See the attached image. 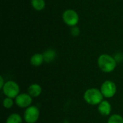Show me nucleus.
I'll use <instances>...</instances> for the list:
<instances>
[{"label": "nucleus", "mask_w": 123, "mask_h": 123, "mask_svg": "<svg viewBox=\"0 0 123 123\" xmlns=\"http://www.w3.org/2000/svg\"><path fill=\"white\" fill-rule=\"evenodd\" d=\"M99 68L105 73L112 72L117 66V61L108 54H102L97 61Z\"/></svg>", "instance_id": "obj_1"}, {"label": "nucleus", "mask_w": 123, "mask_h": 123, "mask_svg": "<svg viewBox=\"0 0 123 123\" xmlns=\"http://www.w3.org/2000/svg\"><path fill=\"white\" fill-rule=\"evenodd\" d=\"M103 95L100 90L97 88L87 89L84 94V99L86 103L91 105H99L103 101Z\"/></svg>", "instance_id": "obj_2"}, {"label": "nucleus", "mask_w": 123, "mask_h": 123, "mask_svg": "<svg viewBox=\"0 0 123 123\" xmlns=\"http://www.w3.org/2000/svg\"><path fill=\"white\" fill-rule=\"evenodd\" d=\"M2 91L6 97L15 99L19 94V86L14 81H7L5 82Z\"/></svg>", "instance_id": "obj_3"}, {"label": "nucleus", "mask_w": 123, "mask_h": 123, "mask_svg": "<svg viewBox=\"0 0 123 123\" xmlns=\"http://www.w3.org/2000/svg\"><path fill=\"white\" fill-rule=\"evenodd\" d=\"M100 91L105 98L113 97L117 92V86L115 82L110 80L105 81L101 85Z\"/></svg>", "instance_id": "obj_4"}, {"label": "nucleus", "mask_w": 123, "mask_h": 123, "mask_svg": "<svg viewBox=\"0 0 123 123\" xmlns=\"http://www.w3.org/2000/svg\"><path fill=\"white\" fill-rule=\"evenodd\" d=\"M63 20L67 25L70 27L76 26L79 21V17L77 12L74 9H66L63 13Z\"/></svg>", "instance_id": "obj_5"}, {"label": "nucleus", "mask_w": 123, "mask_h": 123, "mask_svg": "<svg viewBox=\"0 0 123 123\" xmlns=\"http://www.w3.org/2000/svg\"><path fill=\"white\" fill-rule=\"evenodd\" d=\"M40 117V110L35 106L26 108L24 113V120L27 123H35Z\"/></svg>", "instance_id": "obj_6"}, {"label": "nucleus", "mask_w": 123, "mask_h": 123, "mask_svg": "<svg viewBox=\"0 0 123 123\" xmlns=\"http://www.w3.org/2000/svg\"><path fill=\"white\" fill-rule=\"evenodd\" d=\"M32 102V97L27 93L19 94L15 98V104L20 108H27L31 106Z\"/></svg>", "instance_id": "obj_7"}, {"label": "nucleus", "mask_w": 123, "mask_h": 123, "mask_svg": "<svg viewBox=\"0 0 123 123\" xmlns=\"http://www.w3.org/2000/svg\"><path fill=\"white\" fill-rule=\"evenodd\" d=\"M98 111L100 113V115H102V116L110 115L112 111L111 104L107 100H103L98 105Z\"/></svg>", "instance_id": "obj_8"}, {"label": "nucleus", "mask_w": 123, "mask_h": 123, "mask_svg": "<svg viewBox=\"0 0 123 123\" xmlns=\"http://www.w3.org/2000/svg\"><path fill=\"white\" fill-rule=\"evenodd\" d=\"M27 93L32 97H37L42 93V87L37 84H32L28 87Z\"/></svg>", "instance_id": "obj_9"}, {"label": "nucleus", "mask_w": 123, "mask_h": 123, "mask_svg": "<svg viewBox=\"0 0 123 123\" xmlns=\"http://www.w3.org/2000/svg\"><path fill=\"white\" fill-rule=\"evenodd\" d=\"M43 55L44 58V61L47 63H50L55 59L57 53L53 49H48L43 53Z\"/></svg>", "instance_id": "obj_10"}, {"label": "nucleus", "mask_w": 123, "mask_h": 123, "mask_svg": "<svg viewBox=\"0 0 123 123\" xmlns=\"http://www.w3.org/2000/svg\"><path fill=\"white\" fill-rule=\"evenodd\" d=\"M44 61V58H43V55L41 53H35L34 55H32V57L30 58V63L32 66L37 67L41 66L43 63Z\"/></svg>", "instance_id": "obj_11"}, {"label": "nucleus", "mask_w": 123, "mask_h": 123, "mask_svg": "<svg viewBox=\"0 0 123 123\" xmlns=\"http://www.w3.org/2000/svg\"><path fill=\"white\" fill-rule=\"evenodd\" d=\"M31 4L34 9L41 11L45 6V0H31Z\"/></svg>", "instance_id": "obj_12"}, {"label": "nucleus", "mask_w": 123, "mask_h": 123, "mask_svg": "<svg viewBox=\"0 0 123 123\" xmlns=\"http://www.w3.org/2000/svg\"><path fill=\"white\" fill-rule=\"evenodd\" d=\"M6 123H22V118L19 114L14 113L7 117Z\"/></svg>", "instance_id": "obj_13"}, {"label": "nucleus", "mask_w": 123, "mask_h": 123, "mask_svg": "<svg viewBox=\"0 0 123 123\" xmlns=\"http://www.w3.org/2000/svg\"><path fill=\"white\" fill-rule=\"evenodd\" d=\"M107 123H123V117L117 114L113 115L110 117Z\"/></svg>", "instance_id": "obj_14"}, {"label": "nucleus", "mask_w": 123, "mask_h": 123, "mask_svg": "<svg viewBox=\"0 0 123 123\" xmlns=\"http://www.w3.org/2000/svg\"><path fill=\"white\" fill-rule=\"evenodd\" d=\"M13 105H14V102H13V99H12V98L6 97L3 100V106L6 109H9V108L12 107Z\"/></svg>", "instance_id": "obj_15"}, {"label": "nucleus", "mask_w": 123, "mask_h": 123, "mask_svg": "<svg viewBox=\"0 0 123 123\" xmlns=\"http://www.w3.org/2000/svg\"><path fill=\"white\" fill-rule=\"evenodd\" d=\"M71 34L73 36H74V37L78 36V35L80 34V29H79L77 26L71 27Z\"/></svg>", "instance_id": "obj_16"}, {"label": "nucleus", "mask_w": 123, "mask_h": 123, "mask_svg": "<svg viewBox=\"0 0 123 123\" xmlns=\"http://www.w3.org/2000/svg\"><path fill=\"white\" fill-rule=\"evenodd\" d=\"M4 84H5V82L4 81L3 77L2 76H0V88H1V89H2V88L4 87Z\"/></svg>", "instance_id": "obj_17"}]
</instances>
